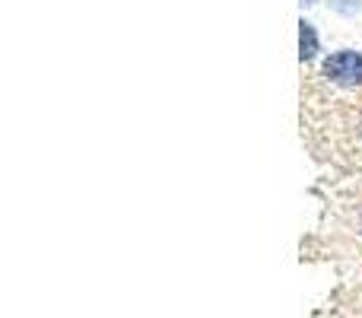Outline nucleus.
I'll return each mask as SVG.
<instances>
[{
  "instance_id": "nucleus-1",
  "label": "nucleus",
  "mask_w": 362,
  "mask_h": 318,
  "mask_svg": "<svg viewBox=\"0 0 362 318\" xmlns=\"http://www.w3.org/2000/svg\"><path fill=\"white\" fill-rule=\"evenodd\" d=\"M325 76L337 86H362V55L356 51H337L325 61Z\"/></svg>"
},
{
  "instance_id": "nucleus-2",
  "label": "nucleus",
  "mask_w": 362,
  "mask_h": 318,
  "mask_svg": "<svg viewBox=\"0 0 362 318\" xmlns=\"http://www.w3.org/2000/svg\"><path fill=\"white\" fill-rule=\"evenodd\" d=\"M299 45H302V61L315 57V51H318V35H315V29L308 23H302V29H299Z\"/></svg>"
},
{
  "instance_id": "nucleus-3",
  "label": "nucleus",
  "mask_w": 362,
  "mask_h": 318,
  "mask_svg": "<svg viewBox=\"0 0 362 318\" xmlns=\"http://www.w3.org/2000/svg\"><path fill=\"white\" fill-rule=\"evenodd\" d=\"M302 4H315V0H302Z\"/></svg>"
}]
</instances>
